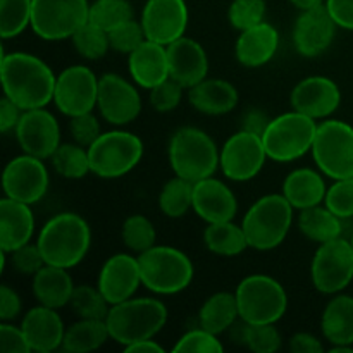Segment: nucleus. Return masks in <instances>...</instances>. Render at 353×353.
<instances>
[{
	"label": "nucleus",
	"instance_id": "nucleus-1",
	"mask_svg": "<svg viewBox=\"0 0 353 353\" xmlns=\"http://www.w3.org/2000/svg\"><path fill=\"white\" fill-rule=\"evenodd\" d=\"M0 68L3 97L21 110L41 109L54 102L57 76L40 57L24 52L3 54Z\"/></svg>",
	"mask_w": 353,
	"mask_h": 353
},
{
	"label": "nucleus",
	"instance_id": "nucleus-2",
	"mask_svg": "<svg viewBox=\"0 0 353 353\" xmlns=\"http://www.w3.org/2000/svg\"><path fill=\"white\" fill-rule=\"evenodd\" d=\"M37 243L47 264L71 269L88 254L92 230L78 214L61 212L43 224Z\"/></svg>",
	"mask_w": 353,
	"mask_h": 353
},
{
	"label": "nucleus",
	"instance_id": "nucleus-3",
	"mask_svg": "<svg viewBox=\"0 0 353 353\" xmlns=\"http://www.w3.org/2000/svg\"><path fill=\"white\" fill-rule=\"evenodd\" d=\"M110 340L123 348L155 338L168 323V307L157 299H130L110 305L105 317Z\"/></svg>",
	"mask_w": 353,
	"mask_h": 353
},
{
	"label": "nucleus",
	"instance_id": "nucleus-4",
	"mask_svg": "<svg viewBox=\"0 0 353 353\" xmlns=\"http://www.w3.org/2000/svg\"><path fill=\"white\" fill-rule=\"evenodd\" d=\"M168 154L174 174L192 183L210 178L219 169V148L216 141L199 128H179L171 137Z\"/></svg>",
	"mask_w": 353,
	"mask_h": 353
},
{
	"label": "nucleus",
	"instance_id": "nucleus-5",
	"mask_svg": "<svg viewBox=\"0 0 353 353\" xmlns=\"http://www.w3.org/2000/svg\"><path fill=\"white\" fill-rule=\"evenodd\" d=\"M141 285L155 295H176L193 281L195 268L185 252L165 245H154L138 255Z\"/></svg>",
	"mask_w": 353,
	"mask_h": 353
},
{
	"label": "nucleus",
	"instance_id": "nucleus-6",
	"mask_svg": "<svg viewBox=\"0 0 353 353\" xmlns=\"http://www.w3.org/2000/svg\"><path fill=\"white\" fill-rule=\"evenodd\" d=\"M293 224V207L285 195H265L248 209L241 221L248 248L268 252L286 240Z\"/></svg>",
	"mask_w": 353,
	"mask_h": 353
},
{
	"label": "nucleus",
	"instance_id": "nucleus-7",
	"mask_svg": "<svg viewBox=\"0 0 353 353\" xmlns=\"http://www.w3.org/2000/svg\"><path fill=\"white\" fill-rule=\"evenodd\" d=\"M240 319L252 326L276 324L288 309V295L278 279L265 274H250L236 286Z\"/></svg>",
	"mask_w": 353,
	"mask_h": 353
},
{
	"label": "nucleus",
	"instance_id": "nucleus-8",
	"mask_svg": "<svg viewBox=\"0 0 353 353\" xmlns=\"http://www.w3.org/2000/svg\"><path fill=\"white\" fill-rule=\"evenodd\" d=\"M88 155L93 174L103 179H117L140 164L143 141L130 131H107L90 145Z\"/></svg>",
	"mask_w": 353,
	"mask_h": 353
},
{
	"label": "nucleus",
	"instance_id": "nucleus-9",
	"mask_svg": "<svg viewBox=\"0 0 353 353\" xmlns=\"http://www.w3.org/2000/svg\"><path fill=\"white\" fill-rule=\"evenodd\" d=\"M316 131V119L299 110L274 117L262 134L268 157L276 162H293L303 157L312 150Z\"/></svg>",
	"mask_w": 353,
	"mask_h": 353
},
{
	"label": "nucleus",
	"instance_id": "nucleus-10",
	"mask_svg": "<svg viewBox=\"0 0 353 353\" xmlns=\"http://www.w3.org/2000/svg\"><path fill=\"white\" fill-rule=\"evenodd\" d=\"M317 169L331 179L353 178V126L338 119L317 124L312 145Z\"/></svg>",
	"mask_w": 353,
	"mask_h": 353
},
{
	"label": "nucleus",
	"instance_id": "nucleus-11",
	"mask_svg": "<svg viewBox=\"0 0 353 353\" xmlns=\"http://www.w3.org/2000/svg\"><path fill=\"white\" fill-rule=\"evenodd\" d=\"M88 0H33L31 30L41 40H68L88 23Z\"/></svg>",
	"mask_w": 353,
	"mask_h": 353
},
{
	"label": "nucleus",
	"instance_id": "nucleus-12",
	"mask_svg": "<svg viewBox=\"0 0 353 353\" xmlns=\"http://www.w3.org/2000/svg\"><path fill=\"white\" fill-rule=\"evenodd\" d=\"M310 278L317 292L338 295L353 281V247L345 238L321 243L310 264Z\"/></svg>",
	"mask_w": 353,
	"mask_h": 353
},
{
	"label": "nucleus",
	"instance_id": "nucleus-13",
	"mask_svg": "<svg viewBox=\"0 0 353 353\" xmlns=\"http://www.w3.org/2000/svg\"><path fill=\"white\" fill-rule=\"evenodd\" d=\"M268 157L262 137L241 130L226 140L221 148L219 168L228 179L250 181L262 171Z\"/></svg>",
	"mask_w": 353,
	"mask_h": 353
},
{
	"label": "nucleus",
	"instance_id": "nucleus-14",
	"mask_svg": "<svg viewBox=\"0 0 353 353\" xmlns=\"http://www.w3.org/2000/svg\"><path fill=\"white\" fill-rule=\"evenodd\" d=\"M99 99V78L86 65H69L57 76L54 103L64 116L92 112Z\"/></svg>",
	"mask_w": 353,
	"mask_h": 353
},
{
	"label": "nucleus",
	"instance_id": "nucleus-15",
	"mask_svg": "<svg viewBox=\"0 0 353 353\" xmlns=\"http://www.w3.org/2000/svg\"><path fill=\"white\" fill-rule=\"evenodd\" d=\"M48 183L50 179L43 161L28 154L9 161L2 174L6 196L28 205H33L43 199L48 190Z\"/></svg>",
	"mask_w": 353,
	"mask_h": 353
},
{
	"label": "nucleus",
	"instance_id": "nucleus-16",
	"mask_svg": "<svg viewBox=\"0 0 353 353\" xmlns=\"http://www.w3.org/2000/svg\"><path fill=\"white\" fill-rule=\"evenodd\" d=\"M99 112L114 126L130 124L140 116L141 97L137 86L116 72H107L99 78Z\"/></svg>",
	"mask_w": 353,
	"mask_h": 353
},
{
	"label": "nucleus",
	"instance_id": "nucleus-17",
	"mask_svg": "<svg viewBox=\"0 0 353 353\" xmlns=\"http://www.w3.org/2000/svg\"><path fill=\"white\" fill-rule=\"evenodd\" d=\"M16 140L23 154L33 157L50 159L61 145V128L54 114L41 109L23 110L16 126Z\"/></svg>",
	"mask_w": 353,
	"mask_h": 353
},
{
	"label": "nucleus",
	"instance_id": "nucleus-18",
	"mask_svg": "<svg viewBox=\"0 0 353 353\" xmlns=\"http://www.w3.org/2000/svg\"><path fill=\"white\" fill-rule=\"evenodd\" d=\"M140 23L147 40L168 47L185 37L188 7L185 0H147Z\"/></svg>",
	"mask_w": 353,
	"mask_h": 353
},
{
	"label": "nucleus",
	"instance_id": "nucleus-19",
	"mask_svg": "<svg viewBox=\"0 0 353 353\" xmlns=\"http://www.w3.org/2000/svg\"><path fill=\"white\" fill-rule=\"evenodd\" d=\"M336 23L327 12L326 3L302 10L293 26V45L302 57H317L331 47L336 33Z\"/></svg>",
	"mask_w": 353,
	"mask_h": 353
},
{
	"label": "nucleus",
	"instance_id": "nucleus-20",
	"mask_svg": "<svg viewBox=\"0 0 353 353\" xmlns=\"http://www.w3.org/2000/svg\"><path fill=\"white\" fill-rule=\"evenodd\" d=\"M97 286L110 305L133 299L141 286L138 257L130 254H116L107 259L100 269Z\"/></svg>",
	"mask_w": 353,
	"mask_h": 353
},
{
	"label": "nucleus",
	"instance_id": "nucleus-21",
	"mask_svg": "<svg viewBox=\"0 0 353 353\" xmlns=\"http://www.w3.org/2000/svg\"><path fill=\"white\" fill-rule=\"evenodd\" d=\"M290 102L293 110H299L316 121L326 119L340 107L341 92L331 78L309 76L293 88Z\"/></svg>",
	"mask_w": 353,
	"mask_h": 353
},
{
	"label": "nucleus",
	"instance_id": "nucleus-22",
	"mask_svg": "<svg viewBox=\"0 0 353 353\" xmlns=\"http://www.w3.org/2000/svg\"><path fill=\"white\" fill-rule=\"evenodd\" d=\"M193 210L207 224L224 223L234 219L238 200L226 183L210 176L193 185Z\"/></svg>",
	"mask_w": 353,
	"mask_h": 353
},
{
	"label": "nucleus",
	"instance_id": "nucleus-23",
	"mask_svg": "<svg viewBox=\"0 0 353 353\" xmlns=\"http://www.w3.org/2000/svg\"><path fill=\"white\" fill-rule=\"evenodd\" d=\"M169 78L178 81L185 90L199 85L209 72V57L202 45L188 37H181L168 47Z\"/></svg>",
	"mask_w": 353,
	"mask_h": 353
},
{
	"label": "nucleus",
	"instance_id": "nucleus-24",
	"mask_svg": "<svg viewBox=\"0 0 353 353\" xmlns=\"http://www.w3.org/2000/svg\"><path fill=\"white\" fill-rule=\"evenodd\" d=\"M21 327L26 334L31 352L50 353L62 348L65 327L55 309L38 303L24 314Z\"/></svg>",
	"mask_w": 353,
	"mask_h": 353
},
{
	"label": "nucleus",
	"instance_id": "nucleus-25",
	"mask_svg": "<svg viewBox=\"0 0 353 353\" xmlns=\"http://www.w3.org/2000/svg\"><path fill=\"white\" fill-rule=\"evenodd\" d=\"M34 233V216L31 205L3 196L0 200V248L10 254L30 243Z\"/></svg>",
	"mask_w": 353,
	"mask_h": 353
},
{
	"label": "nucleus",
	"instance_id": "nucleus-26",
	"mask_svg": "<svg viewBox=\"0 0 353 353\" xmlns=\"http://www.w3.org/2000/svg\"><path fill=\"white\" fill-rule=\"evenodd\" d=\"M128 69L138 86L152 90L169 78L168 48L155 41L145 40L128 55Z\"/></svg>",
	"mask_w": 353,
	"mask_h": 353
},
{
	"label": "nucleus",
	"instance_id": "nucleus-27",
	"mask_svg": "<svg viewBox=\"0 0 353 353\" xmlns=\"http://www.w3.org/2000/svg\"><path fill=\"white\" fill-rule=\"evenodd\" d=\"M279 47V33L272 24L262 21L257 26L240 31L234 55L245 68H261L272 61Z\"/></svg>",
	"mask_w": 353,
	"mask_h": 353
},
{
	"label": "nucleus",
	"instance_id": "nucleus-28",
	"mask_svg": "<svg viewBox=\"0 0 353 353\" xmlns=\"http://www.w3.org/2000/svg\"><path fill=\"white\" fill-rule=\"evenodd\" d=\"M238 90L221 78H205L188 90V102L205 116H224L238 105Z\"/></svg>",
	"mask_w": 353,
	"mask_h": 353
},
{
	"label": "nucleus",
	"instance_id": "nucleus-29",
	"mask_svg": "<svg viewBox=\"0 0 353 353\" xmlns=\"http://www.w3.org/2000/svg\"><path fill=\"white\" fill-rule=\"evenodd\" d=\"M68 271L69 269L45 264L33 276V295L40 305L59 310L71 303L76 286Z\"/></svg>",
	"mask_w": 353,
	"mask_h": 353
},
{
	"label": "nucleus",
	"instance_id": "nucleus-30",
	"mask_svg": "<svg viewBox=\"0 0 353 353\" xmlns=\"http://www.w3.org/2000/svg\"><path fill=\"white\" fill-rule=\"evenodd\" d=\"M326 192V183L321 172L309 168L295 169L283 181V195L292 203L293 209L299 210L324 203Z\"/></svg>",
	"mask_w": 353,
	"mask_h": 353
},
{
	"label": "nucleus",
	"instance_id": "nucleus-31",
	"mask_svg": "<svg viewBox=\"0 0 353 353\" xmlns=\"http://www.w3.org/2000/svg\"><path fill=\"white\" fill-rule=\"evenodd\" d=\"M321 331L331 345H353V296L338 293L327 302Z\"/></svg>",
	"mask_w": 353,
	"mask_h": 353
},
{
	"label": "nucleus",
	"instance_id": "nucleus-32",
	"mask_svg": "<svg viewBox=\"0 0 353 353\" xmlns=\"http://www.w3.org/2000/svg\"><path fill=\"white\" fill-rule=\"evenodd\" d=\"M240 319L236 295L230 292H217L203 302L199 310V326L210 333H226Z\"/></svg>",
	"mask_w": 353,
	"mask_h": 353
},
{
	"label": "nucleus",
	"instance_id": "nucleus-33",
	"mask_svg": "<svg viewBox=\"0 0 353 353\" xmlns=\"http://www.w3.org/2000/svg\"><path fill=\"white\" fill-rule=\"evenodd\" d=\"M341 221L343 219L331 212L326 205H316L300 210L299 230L310 241L321 245L341 236V230H343Z\"/></svg>",
	"mask_w": 353,
	"mask_h": 353
},
{
	"label": "nucleus",
	"instance_id": "nucleus-34",
	"mask_svg": "<svg viewBox=\"0 0 353 353\" xmlns=\"http://www.w3.org/2000/svg\"><path fill=\"white\" fill-rule=\"evenodd\" d=\"M110 340L105 319H79L65 330L62 350L69 353H88L99 350Z\"/></svg>",
	"mask_w": 353,
	"mask_h": 353
},
{
	"label": "nucleus",
	"instance_id": "nucleus-35",
	"mask_svg": "<svg viewBox=\"0 0 353 353\" xmlns=\"http://www.w3.org/2000/svg\"><path fill=\"white\" fill-rule=\"evenodd\" d=\"M203 243L207 250L221 257H236L248 248L243 228L233 221L207 224L203 231Z\"/></svg>",
	"mask_w": 353,
	"mask_h": 353
},
{
	"label": "nucleus",
	"instance_id": "nucleus-36",
	"mask_svg": "<svg viewBox=\"0 0 353 353\" xmlns=\"http://www.w3.org/2000/svg\"><path fill=\"white\" fill-rule=\"evenodd\" d=\"M193 185L185 178L174 176L162 186L159 193V209L171 219H179L193 209Z\"/></svg>",
	"mask_w": 353,
	"mask_h": 353
},
{
	"label": "nucleus",
	"instance_id": "nucleus-37",
	"mask_svg": "<svg viewBox=\"0 0 353 353\" xmlns=\"http://www.w3.org/2000/svg\"><path fill=\"white\" fill-rule=\"evenodd\" d=\"M50 162L55 172L65 179H81L88 172H92L88 148L81 147L76 141L59 145V148L50 157Z\"/></svg>",
	"mask_w": 353,
	"mask_h": 353
},
{
	"label": "nucleus",
	"instance_id": "nucleus-38",
	"mask_svg": "<svg viewBox=\"0 0 353 353\" xmlns=\"http://www.w3.org/2000/svg\"><path fill=\"white\" fill-rule=\"evenodd\" d=\"M133 19V7L128 0H95L90 6L88 21L107 33Z\"/></svg>",
	"mask_w": 353,
	"mask_h": 353
},
{
	"label": "nucleus",
	"instance_id": "nucleus-39",
	"mask_svg": "<svg viewBox=\"0 0 353 353\" xmlns=\"http://www.w3.org/2000/svg\"><path fill=\"white\" fill-rule=\"evenodd\" d=\"M33 0H0V34L3 40L16 38L31 26Z\"/></svg>",
	"mask_w": 353,
	"mask_h": 353
},
{
	"label": "nucleus",
	"instance_id": "nucleus-40",
	"mask_svg": "<svg viewBox=\"0 0 353 353\" xmlns=\"http://www.w3.org/2000/svg\"><path fill=\"white\" fill-rule=\"evenodd\" d=\"M69 305L79 319H105L110 310V303L99 286L92 285L76 286Z\"/></svg>",
	"mask_w": 353,
	"mask_h": 353
},
{
	"label": "nucleus",
	"instance_id": "nucleus-41",
	"mask_svg": "<svg viewBox=\"0 0 353 353\" xmlns=\"http://www.w3.org/2000/svg\"><path fill=\"white\" fill-rule=\"evenodd\" d=\"M71 40L76 52L88 61H99L110 50L109 33L90 21L72 34Z\"/></svg>",
	"mask_w": 353,
	"mask_h": 353
},
{
	"label": "nucleus",
	"instance_id": "nucleus-42",
	"mask_svg": "<svg viewBox=\"0 0 353 353\" xmlns=\"http://www.w3.org/2000/svg\"><path fill=\"white\" fill-rule=\"evenodd\" d=\"M121 236H123L124 245L138 255L154 247L155 240H157L154 223L141 214H134L124 221Z\"/></svg>",
	"mask_w": 353,
	"mask_h": 353
},
{
	"label": "nucleus",
	"instance_id": "nucleus-43",
	"mask_svg": "<svg viewBox=\"0 0 353 353\" xmlns=\"http://www.w3.org/2000/svg\"><path fill=\"white\" fill-rule=\"evenodd\" d=\"M265 0H233L228 10L230 24L238 31L257 26L264 21Z\"/></svg>",
	"mask_w": 353,
	"mask_h": 353
},
{
	"label": "nucleus",
	"instance_id": "nucleus-44",
	"mask_svg": "<svg viewBox=\"0 0 353 353\" xmlns=\"http://www.w3.org/2000/svg\"><path fill=\"white\" fill-rule=\"evenodd\" d=\"M224 350V345L217 338V334L199 327L183 334L176 345L172 347L174 353H221Z\"/></svg>",
	"mask_w": 353,
	"mask_h": 353
},
{
	"label": "nucleus",
	"instance_id": "nucleus-45",
	"mask_svg": "<svg viewBox=\"0 0 353 353\" xmlns=\"http://www.w3.org/2000/svg\"><path fill=\"white\" fill-rule=\"evenodd\" d=\"M147 40L145 37V31L141 23L131 19L128 23L121 24V26L114 28L112 31H109V41L110 48L117 54H126L130 55L131 52L137 50L143 41Z\"/></svg>",
	"mask_w": 353,
	"mask_h": 353
},
{
	"label": "nucleus",
	"instance_id": "nucleus-46",
	"mask_svg": "<svg viewBox=\"0 0 353 353\" xmlns=\"http://www.w3.org/2000/svg\"><path fill=\"white\" fill-rule=\"evenodd\" d=\"M324 205L341 219L353 217V178L334 179V185L326 192Z\"/></svg>",
	"mask_w": 353,
	"mask_h": 353
},
{
	"label": "nucleus",
	"instance_id": "nucleus-47",
	"mask_svg": "<svg viewBox=\"0 0 353 353\" xmlns=\"http://www.w3.org/2000/svg\"><path fill=\"white\" fill-rule=\"evenodd\" d=\"M183 86L172 78H168L161 85L154 86L148 95V102L157 112H171L179 105L183 99Z\"/></svg>",
	"mask_w": 353,
	"mask_h": 353
},
{
	"label": "nucleus",
	"instance_id": "nucleus-48",
	"mask_svg": "<svg viewBox=\"0 0 353 353\" xmlns=\"http://www.w3.org/2000/svg\"><path fill=\"white\" fill-rule=\"evenodd\" d=\"M69 133H71L72 140L81 147L88 148L97 138L102 134L100 131V123L97 116L92 112L79 114V116L69 117Z\"/></svg>",
	"mask_w": 353,
	"mask_h": 353
},
{
	"label": "nucleus",
	"instance_id": "nucleus-49",
	"mask_svg": "<svg viewBox=\"0 0 353 353\" xmlns=\"http://www.w3.org/2000/svg\"><path fill=\"white\" fill-rule=\"evenodd\" d=\"M283 340L274 324L250 326L247 348L254 353H274L281 348Z\"/></svg>",
	"mask_w": 353,
	"mask_h": 353
},
{
	"label": "nucleus",
	"instance_id": "nucleus-50",
	"mask_svg": "<svg viewBox=\"0 0 353 353\" xmlns=\"http://www.w3.org/2000/svg\"><path fill=\"white\" fill-rule=\"evenodd\" d=\"M10 255H12V257H10V261H12V268L16 269L19 274H24V276H34L45 264H47L43 255H41V250L40 247H38V243L23 245V247L10 252Z\"/></svg>",
	"mask_w": 353,
	"mask_h": 353
},
{
	"label": "nucleus",
	"instance_id": "nucleus-51",
	"mask_svg": "<svg viewBox=\"0 0 353 353\" xmlns=\"http://www.w3.org/2000/svg\"><path fill=\"white\" fill-rule=\"evenodd\" d=\"M0 350L2 353H30L31 347L23 327L10 323L0 324Z\"/></svg>",
	"mask_w": 353,
	"mask_h": 353
},
{
	"label": "nucleus",
	"instance_id": "nucleus-52",
	"mask_svg": "<svg viewBox=\"0 0 353 353\" xmlns=\"http://www.w3.org/2000/svg\"><path fill=\"white\" fill-rule=\"evenodd\" d=\"M23 310V302H21L17 292H14L10 286L2 285L0 288V321L9 323L14 321Z\"/></svg>",
	"mask_w": 353,
	"mask_h": 353
},
{
	"label": "nucleus",
	"instance_id": "nucleus-53",
	"mask_svg": "<svg viewBox=\"0 0 353 353\" xmlns=\"http://www.w3.org/2000/svg\"><path fill=\"white\" fill-rule=\"evenodd\" d=\"M326 9L338 28L353 31V0H326Z\"/></svg>",
	"mask_w": 353,
	"mask_h": 353
},
{
	"label": "nucleus",
	"instance_id": "nucleus-54",
	"mask_svg": "<svg viewBox=\"0 0 353 353\" xmlns=\"http://www.w3.org/2000/svg\"><path fill=\"white\" fill-rule=\"evenodd\" d=\"M269 123H271V117H269L264 110L250 109L245 112L243 121H241V130L262 137V134L265 133V130H268Z\"/></svg>",
	"mask_w": 353,
	"mask_h": 353
},
{
	"label": "nucleus",
	"instance_id": "nucleus-55",
	"mask_svg": "<svg viewBox=\"0 0 353 353\" xmlns=\"http://www.w3.org/2000/svg\"><path fill=\"white\" fill-rule=\"evenodd\" d=\"M21 114H23V110L12 100L3 97L2 102H0V131L9 133L10 130H16L17 123L21 119Z\"/></svg>",
	"mask_w": 353,
	"mask_h": 353
},
{
	"label": "nucleus",
	"instance_id": "nucleus-56",
	"mask_svg": "<svg viewBox=\"0 0 353 353\" xmlns=\"http://www.w3.org/2000/svg\"><path fill=\"white\" fill-rule=\"evenodd\" d=\"M290 350L293 353H323L324 347L317 336L310 333H296L290 340Z\"/></svg>",
	"mask_w": 353,
	"mask_h": 353
},
{
	"label": "nucleus",
	"instance_id": "nucleus-57",
	"mask_svg": "<svg viewBox=\"0 0 353 353\" xmlns=\"http://www.w3.org/2000/svg\"><path fill=\"white\" fill-rule=\"evenodd\" d=\"M250 326L252 324H248L247 321L238 319L236 323H234L233 326L226 331L228 338H230L231 343L240 345V347H247L248 334H250Z\"/></svg>",
	"mask_w": 353,
	"mask_h": 353
},
{
	"label": "nucleus",
	"instance_id": "nucleus-58",
	"mask_svg": "<svg viewBox=\"0 0 353 353\" xmlns=\"http://www.w3.org/2000/svg\"><path fill=\"white\" fill-rule=\"evenodd\" d=\"M124 352H130V353H162L164 352V348L161 347V345L157 343V341L154 340V338H148V340H141V341H137V343L130 345V347L124 348Z\"/></svg>",
	"mask_w": 353,
	"mask_h": 353
},
{
	"label": "nucleus",
	"instance_id": "nucleus-59",
	"mask_svg": "<svg viewBox=\"0 0 353 353\" xmlns=\"http://www.w3.org/2000/svg\"><path fill=\"white\" fill-rule=\"evenodd\" d=\"M290 2H292L296 9L309 10V9H314V7L324 6V3H326V0H290Z\"/></svg>",
	"mask_w": 353,
	"mask_h": 353
},
{
	"label": "nucleus",
	"instance_id": "nucleus-60",
	"mask_svg": "<svg viewBox=\"0 0 353 353\" xmlns=\"http://www.w3.org/2000/svg\"><path fill=\"white\" fill-rule=\"evenodd\" d=\"M350 241H352V247H353V234H352V240Z\"/></svg>",
	"mask_w": 353,
	"mask_h": 353
}]
</instances>
